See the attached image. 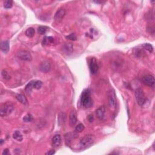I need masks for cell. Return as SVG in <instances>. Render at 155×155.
Returning a JSON list of instances; mask_svg holds the SVG:
<instances>
[{"instance_id":"obj_3","label":"cell","mask_w":155,"mask_h":155,"mask_svg":"<svg viewBox=\"0 0 155 155\" xmlns=\"http://www.w3.org/2000/svg\"><path fill=\"white\" fill-rule=\"evenodd\" d=\"M95 137L93 134H87L80 140V145L82 147H87L94 143Z\"/></svg>"},{"instance_id":"obj_20","label":"cell","mask_w":155,"mask_h":155,"mask_svg":"<svg viewBox=\"0 0 155 155\" xmlns=\"http://www.w3.org/2000/svg\"><path fill=\"white\" fill-rule=\"evenodd\" d=\"M34 81H30L29 83H28L27 85H26L25 87V90L27 93H30L32 92V89H33V84H34Z\"/></svg>"},{"instance_id":"obj_25","label":"cell","mask_w":155,"mask_h":155,"mask_svg":"<svg viewBox=\"0 0 155 155\" xmlns=\"http://www.w3.org/2000/svg\"><path fill=\"white\" fill-rule=\"evenodd\" d=\"M142 47L144 49H145V50H148L149 52H151V53L153 52V47H152V46L151 44H148V43H146V44H143Z\"/></svg>"},{"instance_id":"obj_10","label":"cell","mask_w":155,"mask_h":155,"mask_svg":"<svg viewBox=\"0 0 155 155\" xmlns=\"http://www.w3.org/2000/svg\"><path fill=\"white\" fill-rule=\"evenodd\" d=\"M105 107L104 106H101L99 107L96 110V114L97 118L99 120H103L104 117H105Z\"/></svg>"},{"instance_id":"obj_22","label":"cell","mask_w":155,"mask_h":155,"mask_svg":"<svg viewBox=\"0 0 155 155\" xmlns=\"http://www.w3.org/2000/svg\"><path fill=\"white\" fill-rule=\"evenodd\" d=\"M42 85H43V82L41 81H35L33 84V89L39 90L41 89Z\"/></svg>"},{"instance_id":"obj_31","label":"cell","mask_w":155,"mask_h":155,"mask_svg":"<svg viewBox=\"0 0 155 155\" xmlns=\"http://www.w3.org/2000/svg\"><path fill=\"white\" fill-rule=\"evenodd\" d=\"M147 31L149 33H151V34L153 35L154 33V27H151V26H148L147 27Z\"/></svg>"},{"instance_id":"obj_11","label":"cell","mask_w":155,"mask_h":155,"mask_svg":"<svg viewBox=\"0 0 155 155\" xmlns=\"http://www.w3.org/2000/svg\"><path fill=\"white\" fill-rule=\"evenodd\" d=\"M77 122V116L76 113L74 110L71 111L69 114V124L71 127H73Z\"/></svg>"},{"instance_id":"obj_5","label":"cell","mask_w":155,"mask_h":155,"mask_svg":"<svg viewBox=\"0 0 155 155\" xmlns=\"http://www.w3.org/2000/svg\"><path fill=\"white\" fill-rule=\"evenodd\" d=\"M108 104L111 108L115 109L116 107V96L115 92L113 90H110L108 92Z\"/></svg>"},{"instance_id":"obj_23","label":"cell","mask_w":155,"mask_h":155,"mask_svg":"<svg viewBox=\"0 0 155 155\" xmlns=\"http://www.w3.org/2000/svg\"><path fill=\"white\" fill-rule=\"evenodd\" d=\"M84 128H85L84 125L83 124H79L76 126V127H75V130L76 132L81 133V132H82L84 130Z\"/></svg>"},{"instance_id":"obj_2","label":"cell","mask_w":155,"mask_h":155,"mask_svg":"<svg viewBox=\"0 0 155 155\" xmlns=\"http://www.w3.org/2000/svg\"><path fill=\"white\" fill-rule=\"evenodd\" d=\"M14 110V105L11 102H6L1 105L0 108V114L2 117L6 116L12 113Z\"/></svg>"},{"instance_id":"obj_17","label":"cell","mask_w":155,"mask_h":155,"mask_svg":"<svg viewBox=\"0 0 155 155\" xmlns=\"http://www.w3.org/2000/svg\"><path fill=\"white\" fill-rule=\"evenodd\" d=\"M16 98H17V99L18 100L19 102H20L21 104H24V105H26V104H27V99H26L25 96L22 95V94H18V95H17Z\"/></svg>"},{"instance_id":"obj_15","label":"cell","mask_w":155,"mask_h":155,"mask_svg":"<svg viewBox=\"0 0 155 155\" xmlns=\"http://www.w3.org/2000/svg\"><path fill=\"white\" fill-rule=\"evenodd\" d=\"M1 49L4 53H8L9 50V41H4L1 43Z\"/></svg>"},{"instance_id":"obj_27","label":"cell","mask_w":155,"mask_h":155,"mask_svg":"<svg viewBox=\"0 0 155 155\" xmlns=\"http://www.w3.org/2000/svg\"><path fill=\"white\" fill-rule=\"evenodd\" d=\"M1 75H2L3 78L4 79H6V80H9V79H10V78H11V76H10L8 72L4 70H2V72H1Z\"/></svg>"},{"instance_id":"obj_34","label":"cell","mask_w":155,"mask_h":155,"mask_svg":"<svg viewBox=\"0 0 155 155\" xmlns=\"http://www.w3.org/2000/svg\"><path fill=\"white\" fill-rule=\"evenodd\" d=\"M9 153V150L8 148L4 149L3 152V155H8Z\"/></svg>"},{"instance_id":"obj_14","label":"cell","mask_w":155,"mask_h":155,"mask_svg":"<svg viewBox=\"0 0 155 155\" xmlns=\"http://www.w3.org/2000/svg\"><path fill=\"white\" fill-rule=\"evenodd\" d=\"M64 49L67 54H71L73 51V45L70 43H66L64 45Z\"/></svg>"},{"instance_id":"obj_12","label":"cell","mask_w":155,"mask_h":155,"mask_svg":"<svg viewBox=\"0 0 155 155\" xmlns=\"http://www.w3.org/2000/svg\"><path fill=\"white\" fill-rule=\"evenodd\" d=\"M50 67H51L50 64L47 61H44L43 62H42L40 67V70L44 73H47L50 70Z\"/></svg>"},{"instance_id":"obj_32","label":"cell","mask_w":155,"mask_h":155,"mask_svg":"<svg viewBox=\"0 0 155 155\" xmlns=\"http://www.w3.org/2000/svg\"><path fill=\"white\" fill-rule=\"evenodd\" d=\"M55 151L53 150H49V151L48 152H47V153H46V154L47 155H52L53 154H55Z\"/></svg>"},{"instance_id":"obj_6","label":"cell","mask_w":155,"mask_h":155,"mask_svg":"<svg viewBox=\"0 0 155 155\" xmlns=\"http://www.w3.org/2000/svg\"><path fill=\"white\" fill-rule=\"evenodd\" d=\"M142 81L144 84L152 87L154 84V78L151 75H146L142 78Z\"/></svg>"},{"instance_id":"obj_29","label":"cell","mask_w":155,"mask_h":155,"mask_svg":"<svg viewBox=\"0 0 155 155\" xmlns=\"http://www.w3.org/2000/svg\"><path fill=\"white\" fill-rule=\"evenodd\" d=\"M23 120L25 122H31L33 121V117L30 114H27L23 118Z\"/></svg>"},{"instance_id":"obj_33","label":"cell","mask_w":155,"mask_h":155,"mask_svg":"<svg viewBox=\"0 0 155 155\" xmlns=\"http://www.w3.org/2000/svg\"><path fill=\"white\" fill-rule=\"evenodd\" d=\"M88 119H89L90 122H92L93 121L94 118H93V115H89V117H88Z\"/></svg>"},{"instance_id":"obj_19","label":"cell","mask_w":155,"mask_h":155,"mask_svg":"<svg viewBox=\"0 0 155 155\" xmlns=\"http://www.w3.org/2000/svg\"><path fill=\"white\" fill-rule=\"evenodd\" d=\"M25 34L27 37L32 38L35 35V29L33 27H29V28L26 30Z\"/></svg>"},{"instance_id":"obj_21","label":"cell","mask_w":155,"mask_h":155,"mask_svg":"<svg viewBox=\"0 0 155 155\" xmlns=\"http://www.w3.org/2000/svg\"><path fill=\"white\" fill-rule=\"evenodd\" d=\"M66 121V114L64 113H61L58 116V123L59 125H61Z\"/></svg>"},{"instance_id":"obj_30","label":"cell","mask_w":155,"mask_h":155,"mask_svg":"<svg viewBox=\"0 0 155 155\" xmlns=\"http://www.w3.org/2000/svg\"><path fill=\"white\" fill-rule=\"evenodd\" d=\"M66 38L67 39V40H71V41H75V40H76V36L75 35L74 33H72V34L67 36Z\"/></svg>"},{"instance_id":"obj_28","label":"cell","mask_w":155,"mask_h":155,"mask_svg":"<svg viewBox=\"0 0 155 155\" xmlns=\"http://www.w3.org/2000/svg\"><path fill=\"white\" fill-rule=\"evenodd\" d=\"M12 6H13V1H10V0L6 1L4 4V8H6V9L11 8L12 7Z\"/></svg>"},{"instance_id":"obj_13","label":"cell","mask_w":155,"mask_h":155,"mask_svg":"<svg viewBox=\"0 0 155 155\" xmlns=\"http://www.w3.org/2000/svg\"><path fill=\"white\" fill-rule=\"evenodd\" d=\"M52 143L53 147H58L61 143V136L60 134H56L52 139Z\"/></svg>"},{"instance_id":"obj_7","label":"cell","mask_w":155,"mask_h":155,"mask_svg":"<svg viewBox=\"0 0 155 155\" xmlns=\"http://www.w3.org/2000/svg\"><path fill=\"white\" fill-rule=\"evenodd\" d=\"M89 67L91 73L93 74V75H95V74L97 73L99 67H98V63H97L96 59L95 58H93L90 60Z\"/></svg>"},{"instance_id":"obj_16","label":"cell","mask_w":155,"mask_h":155,"mask_svg":"<svg viewBox=\"0 0 155 155\" xmlns=\"http://www.w3.org/2000/svg\"><path fill=\"white\" fill-rule=\"evenodd\" d=\"M54 42V38L52 37H46L42 41L43 46H48L50 44H53Z\"/></svg>"},{"instance_id":"obj_1","label":"cell","mask_w":155,"mask_h":155,"mask_svg":"<svg viewBox=\"0 0 155 155\" xmlns=\"http://www.w3.org/2000/svg\"><path fill=\"white\" fill-rule=\"evenodd\" d=\"M82 105L85 108H90L93 105V100L91 98L90 91L89 89H85L82 93L81 97Z\"/></svg>"},{"instance_id":"obj_18","label":"cell","mask_w":155,"mask_h":155,"mask_svg":"<svg viewBox=\"0 0 155 155\" xmlns=\"http://www.w3.org/2000/svg\"><path fill=\"white\" fill-rule=\"evenodd\" d=\"M13 137L18 141H21L23 140V135L20 131H16L13 134Z\"/></svg>"},{"instance_id":"obj_9","label":"cell","mask_w":155,"mask_h":155,"mask_svg":"<svg viewBox=\"0 0 155 155\" xmlns=\"http://www.w3.org/2000/svg\"><path fill=\"white\" fill-rule=\"evenodd\" d=\"M66 15V11L64 9H59L55 15V20L56 21H61Z\"/></svg>"},{"instance_id":"obj_26","label":"cell","mask_w":155,"mask_h":155,"mask_svg":"<svg viewBox=\"0 0 155 155\" xmlns=\"http://www.w3.org/2000/svg\"><path fill=\"white\" fill-rule=\"evenodd\" d=\"M74 136H73V134H72V133H67V134H66V135H65V139H66V142L68 143L70 142L72 140V139L73 138H74Z\"/></svg>"},{"instance_id":"obj_4","label":"cell","mask_w":155,"mask_h":155,"mask_svg":"<svg viewBox=\"0 0 155 155\" xmlns=\"http://www.w3.org/2000/svg\"><path fill=\"white\" fill-rule=\"evenodd\" d=\"M135 97L136 99L137 102L140 106H143L145 104L146 99L145 95L143 92L142 90L140 89H137L135 91Z\"/></svg>"},{"instance_id":"obj_8","label":"cell","mask_w":155,"mask_h":155,"mask_svg":"<svg viewBox=\"0 0 155 155\" xmlns=\"http://www.w3.org/2000/svg\"><path fill=\"white\" fill-rule=\"evenodd\" d=\"M17 56L21 60L27 61H30L32 59L30 53L26 50H21L17 54Z\"/></svg>"},{"instance_id":"obj_35","label":"cell","mask_w":155,"mask_h":155,"mask_svg":"<svg viewBox=\"0 0 155 155\" xmlns=\"http://www.w3.org/2000/svg\"><path fill=\"white\" fill-rule=\"evenodd\" d=\"M3 142H4V141H3V139H1V145H2V144H3Z\"/></svg>"},{"instance_id":"obj_24","label":"cell","mask_w":155,"mask_h":155,"mask_svg":"<svg viewBox=\"0 0 155 155\" xmlns=\"http://www.w3.org/2000/svg\"><path fill=\"white\" fill-rule=\"evenodd\" d=\"M47 29H48V28L46 26H40L38 29V32L40 35H44L46 33Z\"/></svg>"}]
</instances>
